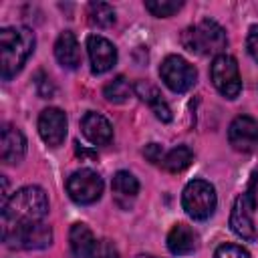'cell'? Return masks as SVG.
<instances>
[{"instance_id": "obj_7", "label": "cell", "mask_w": 258, "mask_h": 258, "mask_svg": "<svg viewBox=\"0 0 258 258\" xmlns=\"http://www.w3.org/2000/svg\"><path fill=\"white\" fill-rule=\"evenodd\" d=\"M210 77L214 87L226 97V99H236L242 91V79L238 71V62L230 54H218L212 60L210 67Z\"/></svg>"}, {"instance_id": "obj_16", "label": "cell", "mask_w": 258, "mask_h": 258, "mask_svg": "<svg viewBox=\"0 0 258 258\" xmlns=\"http://www.w3.org/2000/svg\"><path fill=\"white\" fill-rule=\"evenodd\" d=\"M167 248L175 256L191 254L198 248V234L185 224H175L167 234Z\"/></svg>"}, {"instance_id": "obj_15", "label": "cell", "mask_w": 258, "mask_h": 258, "mask_svg": "<svg viewBox=\"0 0 258 258\" xmlns=\"http://www.w3.org/2000/svg\"><path fill=\"white\" fill-rule=\"evenodd\" d=\"M111 189H113V200H115V204H117L121 210H129V208L135 204V200H137L139 181H137L129 171H117V173L113 175Z\"/></svg>"}, {"instance_id": "obj_26", "label": "cell", "mask_w": 258, "mask_h": 258, "mask_svg": "<svg viewBox=\"0 0 258 258\" xmlns=\"http://www.w3.org/2000/svg\"><path fill=\"white\" fill-rule=\"evenodd\" d=\"M246 46H248V52L250 56L258 62V24H254L248 32V40H246Z\"/></svg>"}, {"instance_id": "obj_10", "label": "cell", "mask_w": 258, "mask_h": 258, "mask_svg": "<svg viewBox=\"0 0 258 258\" xmlns=\"http://www.w3.org/2000/svg\"><path fill=\"white\" fill-rule=\"evenodd\" d=\"M228 141L240 153L258 151V123L248 115H238L228 127Z\"/></svg>"}, {"instance_id": "obj_8", "label": "cell", "mask_w": 258, "mask_h": 258, "mask_svg": "<svg viewBox=\"0 0 258 258\" xmlns=\"http://www.w3.org/2000/svg\"><path fill=\"white\" fill-rule=\"evenodd\" d=\"M159 75L161 81L173 91V93H185L196 85L198 73L194 69V64H189L185 58L177 56V54H169L163 58L161 67H159Z\"/></svg>"}, {"instance_id": "obj_5", "label": "cell", "mask_w": 258, "mask_h": 258, "mask_svg": "<svg viewBox=\"0 0 258 258\" xmlns=\"http://www.w3.org/2000/svg\"><path fill=\"white\" fill-rule=\"evenodd\" d=\"M216 189L206 179H191L181 194V206L194 220H208L216 210Z\"/></svg>"}, {"instance_id": "obj_27", "label": "cell", "mask_w": 258, "mask_h": 258, "mask_svg": "<svg viewBox=\"0 0 258 258\" xmlns=\"http://www.w3.org/2000/svg\"><path fill=\"white\" fill-rule=\"evenodd\" d=\"M143 155H145V157H147L151 163H159V165H161V159H163V149H161V145H157V143H149V145H145Z\"/></svg>"}, {"instance_id": "obj_28", "label": "cell", "mask_w": 258, "mask_h": 258, "mask_svg": "<svg viewBox=\"0 0 258 258\" xmlns=\"http://www.w3.org/2000/svg\"><path fill=\"white\" fill-rule=\"evenodd\" d=\"M36 89H38V95L40 97H50L52 95V85H50V79L44 77V73H38L36 75Z\"/></svg>"}, {"instance_id": "obj_3", "label": "cell", "mask_w": 258, "mask_h": 258, "mask_svg": "<svg viewBox=\"0 0 258 258\" xmlns=\"http://www.w3.org/2000/svg\"><path fill=\"white\" fill-rule=\"evenodd\" d=\"M181 44L196 54H222L228 44L224 28L214 20H202L181 32Z\"/></svg>"}, {"instance_id": "obj_21", "label": "cell", "mask_w": 258, "mask_h": 258, "mask_svg": "<svg viewBox=\"0 0 258 258\" xmlns=\"http://www.w3.org/2000/svg\"><path fill=\"white\" fill-rule=\"evenodd\" d=\"M89 22L97 28H109L115 22V10L107 2H91L89 4Z\"/></svg>"}, {"instance_id": "obj_12", "label": "cell", "mask_w": 258, "mask_h": 258, "mask_svg": "<svg viewBox=\"0 0 258 258\" xmlns=\"http://www.w3.org/2000/svg\"><path fill=\"white\" fill-rule=\"evenodd\" d=\"M38 133L46 145L58 147L67 137V115L56 107L44 109L38 117Z\"/></svg>"}, {"instance_id": "obj_29", "label": "cell", "mask_w": 258, "mask_h": 258, "mask_svg": "<svg viewBox=\"0 0 258 258\" xmlns=\"http://www.w3.org/2000/svg\"><path fill=\"white\" fill-rule=\"evenodd\" d=\"M75 145H77V147H75V149H77V155H83V157H91V159H95V157H97V153H95V151H87V149H83L79 143H75Z\"/></svg>"}, {"instance_id": "obj_13", "label": "cell", "mask_w": 258, "mask_h": 258, "mask_svg": "<svg viewBox=\"0 0 258 258\" xmlns=\"http://www.w3.org/2000/svg\"><path fill=\"white\" fill-rule=\"evenodd\" d=\"M26 153V139L20 129L14 125H2V145H0V159L8 165L20 163Z\"/></svg>"}, {"instance_id": "obj_23", "label": "cell", "mask_w": 258, "mask_h": 258, "mask_svg": "<svg viewBox=\"0 0 258 258\" xmlns=\"http://www.w3.org/2000/svg\"><path fill=\"white\" fill-rule=\"evenodd\" d=\"M181 6H183L181 0H147L145 2V8L157 18H167V16L175 14Z\"/></svg>"}, {"instance_id": "obj_1", "label": "cell", "mask_w": 258, "mask_h": 258, "mask_svg": "<svg viewBox=\"0 0 258 258\" xmlns=\"http://www.w3.org/2000/svg\"><path fill=\"white\" fill-rule=\"evenodd\" d=\"M46 212H48V198L42 187L38 185L20 187L2 206V232L26 224L42 222Z\"/></svg>"}, {"instance_id": "obj_24", "label": "cell", "mask_w": 258, "mask_h": 258, "mask_svg": "<svg viewBox=\"0 0 258 258\" xmlns=\"http://www.w3.org/2000/svg\"><path fill=\"white\" fill-rule=\"evenodd\" d=\"M89 258H119V250H117V246L111 240L103 238V240L95 242Z\"/></svg>"}, {"instance_id": "obj_9", "label": "cell", "mask_w": 258, "mask_h": 258, "mask_svg": "<svg viewBox=\"0 0 258 258\" xmlns=\"http://www.w3.org/2000/svg\"><path fill=\"white\" fill-rule=\"evenodd\" d=\"M67 191L81 206L95 204L103 194V179L93 169H79L67 179Z\"/></svg>"}, {"instance_id": "obj_17", "label": "cell", "mask_w": 258, "mask_h": 258, "mask_svg": "<svg viewBox=\"0 0 258 258\" xmlns=\"http://www.w3.org/2000/svg\"><path fill=\"white\" fill-rule=\"evenodd\" d=\"M54 56L64 69H77L81 64V48L71 30H64L58 34L54 42Z\"/></svg>"}, {"instance_id": "obj_11", "label": "cell", "mask_w": 258, "mask_h": 258, "mask_svg": "<svg viewBox=\"0 0 258 258\" xmlns=\"http://www.w3.org/2000/svg\"><path fill=\"white\" fill-rule=\"evenodd\" d=\"M87 52H89V60H91V71L95 75L111 71L117 62V48L105 36L91 34L87 38Z\"/></svg>"}, {"instance_id": "obj_4", "label": "cell", "mask_w": 258, "mask_h": 258, "mask_svg": "<svg viewBox=\"0 0 258 258\" xmlns=\"http://www.w3.org/2000/svg\"><path fill=\"white\" fill-rule=\"evenodd\" d=\"M256 181L258 173H252V179L248 183V189L240 194L234 202L232 214H230V228L236 236L244 240H256V226H254V210H256Z\"/></svg>"}, {"instance_id": "obj_25", "label": "cell", "mask_w": 258, "mask_h": 258, "mask_svg": "<svg viewBox=\"0 0 258 258\" xmlns=\"http://www.w3.org/2000/svg\"><path fill=\"white\" fill-rule=\"evenodd\" d=\"M214 258H250L248 250L238 246V244H222L218 246Z\"/></svg>"}, {"instance_id": "obj_20", "label": "cell", "mask_w": 258, "mask_h": 258, "mask_svg": "<svg viewBox=\"0 0 258 258\" xmlns=\"http://www.w3.org/2000/svg\"><path fill=\"white\" fill-rule=\"evenodd\" d=\"M191 159H194L191 149L185 147V145H177V147L169 149V151L163 155L161 167H163L165 171H169V173H179V171H183V169L191 163Z\"/></svg>"}, {"instance_id": "obj_19", "label": "cell", "mask_w": 258, "mask_h": 258, "mask_svg": "<svg viewBox=\"0 0 258 258\" xmlns=\"http://www.w3.org/2000/svg\"><path fill=\"white\" fill-rule=\"evenodd\" d=\"M95 242L97 240L93 238V232L87 224H73L69 232V246L73 258H89Z\"/></svg>"}, {"instance_id": "obj_18", "label": "cell", "mask_w": 258, "mask_h": 258, "mask_svg": "<svg viewBox=\"0 0 258 258\" xmlns=\"http://www.w3.org/2000/svg\"><path fill=\"white\" fill-rule=\"evenodd\" d=\"M135 93H137V97H139L141 101H145V103L153 109V113H155L157 119H161L163 123L171 121V109H169L167 103L163 101V97H161V93L157 91V87L139 81V83L135 85Z\"/></svg>"}, {"instance_id": "obj_30", "label": "cell", "mask_w": 258, "mask_h": 258, "mask_svg": "<svg viewBox=\"0 0 258 258\" xmlns=\"http://www.w3.org/2000/svg\"><path fill=\"white\" fill-rule=\"evenodd\" d=\"M137 258H155V256H151V254H139Z\"/></svg>"}, {"instance_id": "obj_2", "label": "cell", "mask_w": 258, "mask_h": 258, "mask_svg": "<svg viewBox=\"0 0 258 258\" xmlns=\"http://www.w3.org/2000/svg\"><path fill=\"white\" fill-rule=\"evenodd\" d=\"M34 32L26 26H6L0 30V73L4 81L20 73L34 50Z\"/></svg>"}, {"instance_id": "obj_6", "label": "cell", "mask_w": 258, "mask_h": 258, "mask_svg": "<svg viewBox=\"0 0 258 258\" xmlns=\"http://www.w3.org/2000/svg\"><path fill=\"white\" fill-rule=\"evenodd\" d=\"M2 240L8 248L18 250H40L52 242V230L44 222H34L2 232Z\"/></svg>"}, {"instance_id": "obj_14", "label": "cell", "mask_w": 258, "mask_h": 258, "mask_svg": "<svg viewBox=\"0 0 258 258\" xmlns=\"http://www.w3.org/2000/svg\"><path fill=\"white\" fill-rule=\"evenodd\" d=\"M81 129H83V135L87 137V141L93 145H107L113 139L111 123L101 113H95V111L85 113V117L81 121Z\"/></svg>"}, {"instance_id": "obj_22", "label": "cell", "mask_w": 258, "mask_h": 258, "mask_svg": "<svg viewBox=\"0 0 258 258\" xmlns=\"http://www.w3.org/2000/svg\"><path fill=\"white\" fill-rule=\"evenodd\" d=\"M131 91H133V89H131V85H129V81H127L125 77H115L111 83L105 85L103 95H105V99L111 101V103H125V101L129 99Z\"/></svg>"}]
</instances>
